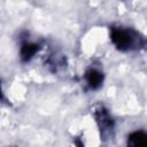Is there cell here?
<instances>
[{
	"instance_id": "4",
	"label": "cell",
	"mask_w": 147,
	"mask_h": 147,
	"mask_svg": "<svg viewBox=\"0 0 147 147\" xmlns=\"http://www.w3.org/2000/svg\"><path fill=\"white\" fill-rule=\"evenodd\" d=\"M96 118H98V122H99L100 127H102L103 130L111 129V126H113V124H111V118H110V116L108 115L107 111L100 109V110L98 111Z\"/></svg>"
},
{
	"instance_id": "1",
	"label": "cell",
	"mask_w": 147,
	"mask_h": 147,
	"mask_svg": "<svg viewBox=\"0 0 147 147\" xmlns=\"http://www.w3.org/2000/svg\"><path fill=\"white\" fill-rule=\"evenodd\" d=\"M111 39L114 44L119 49H123V51L131 48L132 45L134 44V39L132 34L124 30H114L111 33Z\"/></svg>"
},
{
	"instance_id": "5",
	"label": "cell",
	"mask_w": 147,
	"mask_h": 147,
	"mask_svg": "<svg viewBox=\"0 0 147 147\" xmlns=\"http://www.w3.org/2000/svg\"><path fill=\"white\" fill-rule=\"evenodd\" d=\"M36 51H37V45H33V44H24L22 46V49H21L22 59L24 61L30 60L33 56V54L36 53Z\"/></svg>"
},
{
	"instance_id": "3",
	"label": "cell",
	"mask_w": 147,
	"mask_h": 147,
	"mask_svg": "<svg viewBox=\"0 0 147 147\" xmlns=\"http://www.w3.org/2000/svg\"><path fill=\"white\" fill-rule=\"evenodd\" d=\"M130 144L133 146H147V133L137 131L130 134Z\"/></svg>"
},
{
	"instance_id": "2",
	"label": "cell",
	"mask_w": 147,
	"mask_h": 147,
	"mask_svg": "<svg viewBox=\"0 0 147 147\" xmlns=\"http://www.w3.org/2000/svg\"><path fill=\"white\" fill-rule=\"evenodd\" d=\"M86 79H87L88 85H90L92 88H98V87L101 85V83H102V75H101V72H99L98 70L91 69V70L87 71V74H86Z\"/></svg>"
}]
</instances>
